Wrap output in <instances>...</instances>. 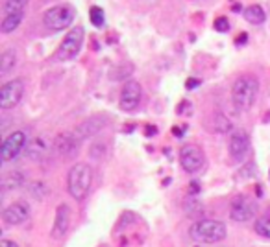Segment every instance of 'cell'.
<instances>
[{
	"mask_svg": "<svg viewBox=\"0 0 270 247\" xmlns=\"http://www.w3.org/2000/svg\"><path fill=\"white\" fill-rule=\"evenodd\" d=\"M92 185V170L86 163H76L72 168L68 170L67 187L68 194L72 196L76 201H84L87 194L91 190Z\"/></svg>",
	"mask_w": 270,
	"mask_h": 247,
	"instance_id": "7a4b0ae2",
	"label": "cell"
},
{
	"mask_svg": "<svg viewBox=\"0 0 270 247\" xmlns=\"http://www.w3.org/2000/svg\"><path fill=\"white\" fill-rule=\"evenodd\" d=\"M242 13H244V18L250 24H263L264 20H266V13H264V9L259 4L248 6Z\"/></svg>",
	"mask_w": 270,
	"mask_h": 247,
	"instance_id": "2e32d148",
	"label": "cell"
},
{
	"mask_svg": "<svg viewBox=\"0 0 270 247\" xmlns=\"http://www.w3.org/2000/svg\"><path fill=\"white\" fill-rule=\"evenodd\" d=\"M254 229H256V233L259 236L270 240V214H264L263 218H258L256 223H254Z\"/></svg>",
	"mask_w": 270,
	"mask_h": 247,
	"instance_id": "44dd1931",
	"label": "cell"
},
{
	"mask_svg": "<svg viewBox=\"0 0 270 247\" xmlns=\"http://www.w3.org/2000/svg\"><path fill=\"white\" fill-rule=\"evenodd\" d=\"M74 15H76V9L72 6H67V4H63V6H54L46 9L43 17V22L46 28L50 30H65L68 26L72 24L74 20Z\"/></svg>",
	"mask_w": 270,
	"mask_h": 247,
	"instance_id": "5b68a950",
	"label": "cell"
},
{
	"mask_svg": "<svg viewBox=\"0 0 270 247\" xmlns=\"http://www.w3.org/2000/svg\"><path fill=\"white\" fill-rule=\"evenodd\" d=\"M141 96H142L141 85L137 83L135 79H128V81L122 85L120 98H118V105H120L122 111H134V109L139 107Z\"/></svg>",
	"mask_w": 270,
	"mask_h": 247,
	"instance_id": "9c48e42d",
	"label": "cell"
},
{
	"mask_svg": "<svg viewBox=\"0 0 270 247\" xmlns=\"http://www.w3.org/2000/svg\"><path fill=\"white\" fill-rule=\"evenodd\" d=\"M206 163V155L196 144H184L180 150V164L187 174H196Z\"/></svg>",
	"mask_w": 270,
	"mask_h": 247,
	"instance_id": "52a82bcc",
	"label": "cell"
},
{
	"mask_svg": "<svg viewBox=\"0 0 270 247\" xmlns=\"http://www.w3.org/2000/svg\"><path fill=\"white\" fill-rule=\"evenodd\" d=\"M17 65V52L15 48H8L0 57V74H8Z\"/></svg>",
	"mask_w": 270,
	"mask_h": 247,
	"instance_id": "ac0fdd59",
	"label": "cell"
},
{
	"mask_svg": "<svg viewBox=\"0 0 270 247\" xmlns=\"http://www.w3.org/2000/svg\"><path fill=\"white\" fill-rule=\"evenodd\" d=\"M198 85H200V79H187V85H185V87H187V89H196Z\"/></svg>",
	"mask_w": 270,
	"mask_h": 247,
	"instance_id": "4316f807",
	"label": "cell"
},
{
	"mask_svg": "<svg viewBox=\"0 0 270 247\" xmlns=\"http://www.w3.org/2000/svg\"><path fill=\"white\" fill-rule=\"evenodd\" d=\"M215 30L216 31H222V33H226L228 30H230V20H228L226 17H216L215 18Z\"/></svg>",
	"mask_w": 270,
	"mask_h": 247,
	"instance_id": "d4e9b609",
	"label": "cell"
},
{
	"mask_svg": "<svg viewBox=\"0 0 270 247\" xmlns=\"http://www.w3.org/2000/svg\"><path fill=\"white\" fill-rule=\"evenodd\" d=\"M89 20H91V24L94 26V28H102L106 22L104 11H102L98 6H92L91 9H89Z\"/></svg>",
	"mask_w": 270,
	"mask_h": 247,
	"instance_id": "603a6c76",
	"label": "cell"
},
{
	"mask_svg": "<svg viewBox=\"0 0 270 247\" xmlns=\"http://www.w3.org/2000/svg\"><path fill=\"white\" fill-rule=\"evenodd\" d=\"M30 192L34 194L37 199H41L44 196V192H46V190H44L43 183H34V185H32V188H30Z\"/></svg>",
	"mask_w": 270,
	"mask_h": 247,
	"instance_id": "484cf974",
	"label": "cell"
},
{
	"mask_svg": "<svg viewBox=\"0 0 270 247\" xmlns=\"http://www.w3.org/2000/svg\"><path fill=\"white\" fill-rule=\"evenodd\" d=\"M258 203H256V199H252L250 196H237V198L232 201V207H230V218L234 220V222H239V223H244V222H250L252 218H256L258 214Z\"/></svg>",
	"mask_w": 270,
	"mask_h": 247,
	"instance_id": "8992f818",
	"label": "cell"
},
{
	"mask_svg": "<svg viewBox=\"0 0 270 247\" xmlns=\"http://www.w3.org/2000/svg\"><path fill=\"white\" fill-rule=\"evenodd\" d=\"M230 155L234 157L235 161H242L248 151H250V137L244 129H234L230 135Z\"/></svg>",
	"mask_w": 270,
	"mask_h": 247,
	"instance_id": "8fae6325",
	"label": "cell"
},
{
	"mask_svg": "<svg viewBox=\"0 0 270 247\" xmlns=\"http://www.w3.org/2000/svg\"><path fill=\"white\" fill-rule=\"evenodd\" d=\"M246 39H248V35H246V33H240V35L235 39V42H237V44H244Z\"/></svg>",
	"mask_w": 270,
	"mask_h": 247,
	"instance_id": "f1b7e54d",
	"label": "cell"
},
{
	"mask_svg": "<svg viewBox=\"0 0 270 247\" xmlns=\"http://www.w3.org/2000/svg\"><path fill=\"white\" fill-rule=\"evenodd\" d=\"M184 129H185V126H184V127H174V131H172V133H174L176 137H182V135L185 133Z\"/></svg>",
	"mask_w": 270,
	"mask_h": 247,
	"instance_id": "f546056e",
	"label": "cell"
},
{
	"mask_svg": "<svg viewBox=\"0 0 270 247\" xmlns=\"http://www.w3.org/2000/svg\"><path fill=\"white\" fill-rule=\"evenodd\" d=\"M108 124H110V118L106 115H94V116H91V118H87V120L82 122L80 126L74 129V135H76V139L82 142V140L89 139L92 135H96V133H98L100 129H104Z\"/></svg>",
	"mask_w": 270,
	"mask_h": 247,
	"instance_id": "7c38bea8",
	"label": "cell"
},
{
	"mask_svg": "<svg viewBox=\"0 0 270 247\" xmlns=\"http://www.w3.org/2000/svg\"><path fill=\"white\" fill-rule=\"evenodd\" d=\"M259 92V81L252 74H242L235 79L234 87H232V100H234L235 107L240 111H248L252 107Z\"/></svg>",
	"mask_w": 270,
	"mask_h": 247,
	"instance_id": "6da1fadb",
	"label": "cell"
},
{
	"mask_svg": "<svg viewBox=\"0 0 270 247\" xmlns=\"http://www.w3.org/2000/svg\"><path fill=\"white\" fill-rule=\"evenodd\" d=\"M200 188H198V183H190V192H198Z\"/></svg>",
	"mask_w": 270,
	"mask_h": 247,
	"instance_id": "1f68e13d",
	"label": "cell"
},
{
	"mask_svg": "<svg viewBox=\"0 0 270 247\" xmlns=\"http://www.w3.org/2000/svg\"><path fill=\"white\" fill-rule=\"evenodd\" d=\"M0 247H18V246L12 240H2L0 242Z\"/></svg>",
	"mask_w": 270,
	"mask_h": 247,
	"instance_id": "83f0119b",
	"label": "cell"
},
{
	"mask_svg": "<svg viewBox=\"0 0 270 247\" xmlns=\"http://www.w3.org/2000/svg\"><path fill=\"white\" fill-rule=\"evenodd\" d=\"M46 153V140L37 137L30 142V148H28V157L34 159V161H39L41 157Z\"/></svg>",
	"mask_w": 270,
	"mask_h": 247,
	"instance_id": "d6986e66",
	"label": "cell"
},
{
	"mask_svg": "<svg viewBox=\"0 0 270 247\" xmlns=\"http://www.w3.org/2000/svg\"><path fill=\"white\" fill-rule=\"evenodd\" d=\"M22 185V174L20 172H10V174L4 175L2 179V187L12 190V188H18Z\"/></svg>",
	"mask_w": 270,
	"mask_h": 247,
	"instance_id": "7402d4cb",
	"label": "cell"
},
{
	"mask_svg": "<svg viewBox=\"0 0 270 247\" xmlns=\"http://www.w3.org/2000/svg\"><path fill=\"white\" fill-rule=\"evenodd\" d=\"M78 142H80V140L76 139L74 131H65L56 139V151L63 157L72 155L74 151L78 150Z\"/></svg>",
	"mask_w": 270,
	"mask_h": 247,
	"instance_id": "5bb4252c",
	"label": "cell"
},
{
	"mask_svg": "<svg viewBox=\"0 0 270 247\" xmlns=\"http://www.w3.org/2000/svg\"><path fill=\"white\" fill-rule=\"evenodd\" d=\"M189 233L200 244H216L226 238V225L218 220H198L190 225Z\"/></svg>",
	"mask_w": 270,
	"mask_h": 247,
	"instance_id": "3957f363",
	"label": "cell"
},
{
	"mask_svg": "<svg viewBox=\"0 0 270 247\" xmlns=\"http://www.w3.org/2000/svg\"><path fill=\"white\" fill-rule=\"evenodd\" d=\"M84 37H86V31H84V26H74L72 30H68V33L63 37L60 48L56 52V59L60 61H70L74 59L78 52H80L82 44H84Z\"/></svg>",
	"mask_w": 270,
	"mask_h": 247,
	"instance_id": "277c9868",
	"label": "cell"
},
{
	"mask_svg": "<svg viewBox=\"0 0 270 247\" xmlns=\"http://www.w3.org/2000/svg\"><path fill=\"white\" fill-rule=\"evenodd\" d=\"M2 218H4L6 225H20V223H24L30 218V207L26 205L24 201L12 203L10 207L4 209Z\"/></svg>",
	"mask_w": 270,
	"mask_h": 247,
	"instance_id": "4fadbf2b",
	"label": "cell"
},
{
	"mask_svg": "<svg viewBox=\"0 0 270 247\" xmlns=\"http://www.w3.org/2000/svg\"><path fill=\"white\" fill-rule=\"evenodd\" d=\"M28 0H4L2 2V9L4 15H13V13H22Z\"/></svg>",
	"mask_w": 270,
	"mask_h": 247,
	"instance_id": "ffe728a7",
	"label": "cell"
},
{
	"mask_svg": "<svg viewBox=\"0 0 270 247\" xmlns=\"http://www.w3.org/2000/svg\"><path fill=\"white\" fill-rule=\"evenodd\" d=\"M132 70H134V66L130 65V63H124V65L115 66V68L111 70L110 78L111 79H124V78H128L130 74H132Z\"/></svg>",
	"mask_w": 270,
	"mask_h": 247,
	"instance_id": "cb8c5ba5",
	"label": "cell"
},
{
	"mask_svg": "<svg viewBox=\"0 0 270 247\" xmlns=\"http://www.w3.org/2000/svg\"><path fill=\"white\" fill-rule=\"evenodd\" d=\"M68 222H70V209H68L67 205H60L58 211H56L52 236H54V238H62L68 229Z\"/></svg>",
	"mask_w": 270,
	"mask_h": 247,
	"instance_id": "9a60e30c",
	"label": "cell"
},
{
	"mask_svg": "<svg viewBox=\"0 0 270 247\" xmlns=\"http://www.w3.org/2000/svg\"><path fill=\"white\" fill-rule=\"evenodd\" d=\"M22 92H24V83L22 79H12L8 83L2 85L0 89V109H12L15 107L20 98H22Z\"/></svg>",
	"mask_w": 270,
	"mask_h": 247,
	"instance_id": "ba28073f",
	"label": "cell"
},
{
	"mask_svg": "<svg viewBox=\"0 0 270 247\" xmlns=\"http://www.w3.org/2000/svg\"><path fill=\"white\" fill-rule=\"evenodd\" d=\"M26 146V135L24 131H13L10 133L4 142H2V150H0V157L2 161L8 163V161H13L15 157L20 153V150Z\"/></svg>",
	"mask_w": 270,
	"mask_h": 247,
	"instance_id": "30bf717a",
	"label": "cell"
},
{
	"mask_svg": "<svg viewBox=\"0 0 270 247\" xmlns=\"http://www.w3.org/2000/svg\"><path fill=\"white\" fill-rule=\"evenodd\" d=\"M156 133H158V131H156V127H154V126L146 127V135H156Z\"/></svg>",
	"mask_w": 270,
	"mask_h": 247,
	"instance_id": "4dcf8cb0",
	"label": "cell"
},
{
	"mask_svg": "<svg viewBox=\"0 0 270 247\" xmlns=\"http://www.w3.org/2000/svg\"><path fill=\"white\" fill-rule=\"evenodd\" d=\"M22 20V13H13V15H4L2 22H0V31L2 33H12L20 26Z\"/></svg>",
	"mask_w": 270,
	"mask_h": 247,
	"instance_id": "e0dca14e",
	"label": "cell"
}]
</instances>
